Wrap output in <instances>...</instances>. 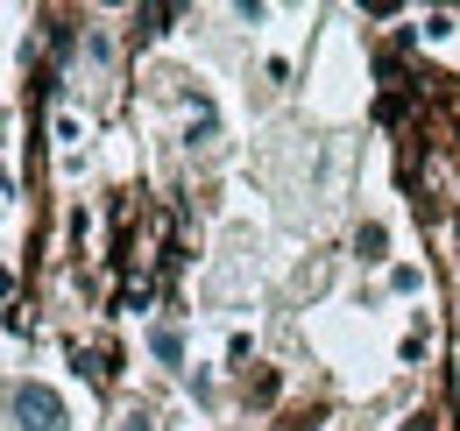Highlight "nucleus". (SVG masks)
I'll return each instance as SVG.
<instances>
[{
	"instance_id": "1",
	"label": "nucleus",
	"mask_w": 460,
	"mask_h": 431,
	"mask_svg": "<svg viewBox=\"0 0 460 431\" xmlns=\"http://www.w3.org/2000/svg\"><path fill=\"white\" fill-rule=\"evenodd\" d=\"M14 418L29 431H64L71 425V418H64V396L43 389V382H14Z\"/></svg>"
},
{
	"instance_id": "3",
	"label": "nucleus",
	"mask_w": 460,
	"mask_h": 431,
	"mask_svg": "<svg viewBox=\"0 0 460 431\" xmlns=\"http://www.w3.org/2000/svg\"><path fill=\"white\" fill-rule=\"evenodd\" d=\"M354 248H361V262H383V248H390V233H383V226H361V233H354Z\"/></svg>"
},
{
	"instance_id": "2",
	"label": "nucleus",
	"mask_w": 460,
	"mask_h": 431,
	"mask_svg": "<svg viewBox=\"0 0 460 431\" xmlns=\"http://www.w3.org/2000/svg\"><path fill=\"white\" fill-rule=\"evenodd\" d=\"M149 347H156V361H164V368L184 361V332H177V325H156V332H149Z\"/></svg>"
}]
</instances>
